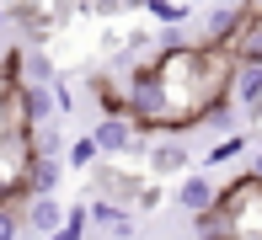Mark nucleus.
<instances>
[{"label": "nucleus", "instance_id": "1", "mask_svg": "<svg viewBox=\"0 0 262 240\" xmlns=\"http://www.w3.org/2000/svg\"><path fill=\"white\" fill-rule=\"evenodd\" d=\"M27 165H32V128H16L0 144V203L27 198Z\"/></svg>", "mask_w": 262, "mask_h": 240}, {"label": "nucleus", "instance_id": "2", "mask_svg": "<svg viewBox=\"0 0 262 240\" xmlns=\"http://www.w3.org/2000/svg\"><path fill=\"white\" fill-rule=\"evenodd\" d=\"M145 171L156 182H177L182 171H193V144H187V134H156L145 144Z\"/></svg>", "mask_w": 262, "mask_h": 240}, {"label": "nucleus", "instance_id": "3", "mask_svg": "<svg viewBox=\"0 0 262 240\" xmlns=\"http://www.w3.org/2000/svg\"><path fill=\"white\" fill-rule=\"evenodd\" d=\"M91 139H97V150H102V160H118V155H145V128L134 123V117H123V112H102V123L91 128Z\"/></svg>", "mask_w": 262, "mask_h": 240}, {"label": "nucleus", "instance_id": "4", "mask_svg": "<svg viewBox=\"0 0 262 240\" xmlns=\"http://www.w3.org/2000/svg\"><path fill=\"white\" fill-rule=\"evenodd\" d=\"M225 48H230L241 64H262V11L241 6V16H235V27L225 32Z\"/></svg>", "mask_w": 262, "mask_h": 240}, {"label": "nucleus", "instance_id": "5", "mask_svg": "<svg viewBox=\"0 0 262 240\" xmlns=\"http://www.w3.org/2000/svg\"><path fill=\"white\" fill-rule=\"evenodd\" d=\"M64 213H70V208L54 198V192H49V198H27V203H21V219H27V235H32V240L59 235V230H64Z\"/></svg>", "mask_w": 262, "mask_h": 240}, {"label": "nucleus", "instance_id": "6", "mask_svg": "<svg viewBox=\"0 0 262 240\" xmlns=\"http://www.w3.org/2000/svg\"><path fill=\"white\" fill-rule=\"evenodd\" d=\"M177 208L182 213H204V208H214V198H220V187H214V176H209V165L204 171H182L177 176Z\"/></svg>", "mask_w": 262, "mask_h": 240}, {"label": "nucleus", "instance_id": "7", "mask_svg": "<svg viewBox=\"0 0 262 240\" xmlns=\"http://www.w3.org/2000/svg\"><path fill=\"white\" fill-rule=\"evenodd\" d=\"M230 102L241 107V117L246 123H262V64H241L235 69V80H230Z\"/></svg>", "mask_w": 262, "mask_h": 240}, {"label": "nucleus", "instance_id": "8", "mask_svg": "<svg viewBox=\"0 0 262 240\" xmlns=\"http://www.w3.org/2000/svg\"><path fill=\"white\" fill-rule=\"evenodd\" d=\"M91 224H97V230H107L113 240H134V208H128V203H113V198H97L91 203Z\"/></svg>", "mask_w": 262, "mask_h": 240}, {"label": "nucleus", "instance_id": "9", "mask_svg": "<svg viewBox=\"0 0 262 240\" xmlns=\"http://www.w3.org/2000/svg\"><path fill=\"white\" fill-rule=\"evenodd\" d=\"M64 155H32L27 165V198H49V192H59V182H64Z\"/></svg>", "mask_w": 262, "mask_h": 240}, {"label": "nucleus", "instance_id": "10", "mask_svg": "<svg viewBox=\"0 0 262 240\" xmlns=\"http://www.w3.org/2000/svg\"><path fill=\"white\" fill-rule=\"evenodd\" d=\"M59 80V69H54V59L43 54V48H32V43H21V86H54Z\"/></svg>", "mask_w": 262, "mask_h": 240}, {"label": "nucleus", "instance_id": "11", "mask_svg": "<svg viewBox=\"0 0 262 240\" xmlns=\"http://www.w3.org/2000/svg\"><path fill=\"white\" fill-rule=\"evenodd\" d=\"M139 11H145L156 27H182V21H193V16H198V11H193V6H182V0H145Z\"/></svg>", "mask_w": 262, "mask_h": 240}, {"label": "nucleus", "instance_id": "12", "mask_svg": "<svg viewBox=\"0 0 262 240\" xmlns=\"http://www.w3.org/2000/svg\"><path fill=\"white\" fill-rule=\"evenodd\" d=\"M246 150H252V128H246V134H225L220 144H214V150H209V171H214V165H230V160H241V155Z\"/></svg>", "mask_w": 262, "mask_h": 240}, {"label": "nucleus", "instance_id": "13", "mask_svg": "<svg viewBox=\"0 0 262 240\" xmlns=\"http://www.w3.org/2000/svg\"><path fill=\"white\" fill-rule=\"evenodd\" d=\"M97 160H102V150H97V139H91V134H80V139L64 144V165H70V171H91Z\"/></svg>", "mask_w": 262, "mask_h": 240}, {"label": "nucleus", "instance_id": "14", "mask_svg": "<svg viewBox=\"0 0 262 240\" xmlns=\"http://www.w3.org/2000/svg\"><path fill=\"white\" fill-rule=\"evenodd\" d=\"M32 155H64V139H59V117H49V123H32Z\"/></svg>", "mask_w": 262, "mask_h": 240}, {"label": "nucleus", "instance_id": "15", "mask_svg": "<svg viewBox=\"0 0 262 240\" xmlns=\"http://www.w3.org/2000/svg\"><path fill=\"white\" fill-rule=\"evenodd\" d=\"M0 240H27V219L16 203H0Z\"/></svg>", "mask_w": 262, "mask_h": 240}, {"label": "nucleus", "instance_id": "16", "mask_svg": "<svg viewBox=\"0 0 262 240\" xmlns=\"http://www.w3.org/2000/svg\"><path fill=\"white\" fill-rule=\"evenodd\" d=\"M156 48H187V32H182V27H161Z\"/></svg>", "mask_w": 262, "mask_h": 240}, {"label": "nucleus", "instance_id": "17", "mask_svg": "<svg viewBox=\"0 0 262 240\" xmlns=\"http://www.w3.org/2000/svg\"><path fill=\"white\" fill-rule=\"evenodd\" d=\"M11 134H16V123H11V107H6V96H0V144H6Z\"/></svg>", "mask_w": 262, "mask_h": 240}, {"label": "nucleus", "instance_id": "18", "mask_svg": "<svg viewBox=\"0 0 262 240\" xmlns=\"http://www.w3.org/2000/svg\"><path fill=\"white\" fill-rule=\"evenodd\" d=\"M182 6H193V11H204V6H214V0H182Z\"/></svg>", "mask_w": 262, "mask_h": 240}, {"label": "nucleus", "instance_id": "19", "mask_svg": "<svg viewBox=\"0 0 262 240\" xmlns=\"http://www.w3.org/2000/svg\"><path fill=\"white\" fill-rule=\"evenodd\" d=\"M6 21H11V16H6V0H0V27H6Z\"/></svg>", "mask_w": 262, "mask_h": 240}]
</instances>
